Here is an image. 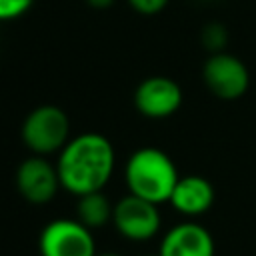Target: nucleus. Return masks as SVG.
Listing matches in <instances>:
<instances>
[{
  "instance_id": "nucleus-17",
  "label": "nucleus",
  "mask_w": 256,
  "mask_h": 256,
  "mask_svg": "<svg viewBox=\"0 0 256 256\" xmlns=\"http://www.w3.org/2000/svg\"><path fill=\"white\" fill-rule=\"evenodd\" d=\"M150 256H160V254H150Z\"/></svg>"
},
{
  "instance_id": "nucleus-9",
  "label": "nucleus",
  "mask_w": 256,
  "mask_h": 256,
  "mask_svg": "<svg viewBox=\"0 0 256 256\" xmlns=\"http://www.w3.org/2000/svg\"><path fill=\"white\" fill-rule=\"evenodd\" d=\"M216 246L212 234L196 222H182L172 226L162 242L160 256H214Z\"/></svg>"
},
{
  "instance_id": "nucleus-6",
  "label": "nucleus",
  "mask_w": 256,
  "mask_h": 256,
  "mask_svg": "<svg viewBox=\"0 0 256 256\" xmlns=\"http://www.w3.org/2000/svg\"><path fill=\"white\" fill-rule=\"evenodd\" d=\"M202 76L208 90L222 100L240 98L250 84V74L244 62L228 52L210 54V58L204 62Z\"/></svg>"
},
{
  "instance_id": "nucleus-12",
  "label": "nucleus",
  "mask_w": 256,
  "mask_h": 256,
  "mask_svg": "<svg viewBox=\"0 0 256 256\" xmlns=\"http://www.w3.org/2000/svg\"><path fill=\"white\" fill-rule=\"evenodd\" d=\"M200 40L206 46V50H210L212 54L224 52V46L228 44V32L220 22H210V24L204 26V30L200 34Z\"/></svg>"
},
{
  "instance_id": "nucleus-7",
  "label": "nucleus",
  "mask_w": 256,
  "mask_h": 256,
  "mask_svg": "<svg viewBox=\"0 0 256 256\" xmlns=\"http://www.w3.org/2000/svg\"><path fill=\"white\" fill-rule=\"evenodd\" d=\"M58 168L44 156H30L20 162L16 170V188L20 196L30 204H48L60 188Z\"/></svg>"
},
{
  "instance_id": "nucleus-16",
  "label": "nucleus",
  "mask_w": 256,
  "mask_h": 256,
  "mask_svg": "<svg viewBox=\"0 0 256 256\" xmlns=\"http://www.w3.org/2000/svg\"><path fill=\"white\" fill-rule=\"evenodd\" d=\"M96 256H120V254H112V252H104V254H96Z\"/></svg>"
},
{
  "instance_id": "nucleus-10",
  "label": "nucleus",
  "mask_w": 256,
  "mask_h": 256,
  "mask_svg": "<svg viewBox=\"0 0 256 256\" xmlns=\"http://www.w3.org/2000/svg\"><path fill=\"white\" fill-rule=\"evenodd\" d=\"M168 202L180 214L198 216V214H204L214 204V188L206 178L190 174V176L178 178Z\"/></svg>"
},
{
  "instance_id": "nucleus-3",
  "label": "nucleus",
  "mask_w": 256,
  "mask_h": 256,
  "mask_svg": "<svg viewBox=\"0 0 256 256\" xmlns=\"http://www.w3.org/2000/svg\"><path fill=\"white\" fill-rule=\"evenodd\" d=\"M70 120L66 112L54 104L34 108L22 124V142L38 156L62 150L68 144Z\"/></svg>"
},
{
  "instance_id": "nucleus-11",
  "label": "nucleus",
  "mask_w": 256,
  "mask_h": 256,
  "mask_svg": "<svg viewBox=\"0 0 256 256\" xmlns=\"http://www.w3.org/2000/svg\"><path fill=\"white\" fill-rule=\"evenodd\" d=\"M112 212H114V206L110 204V200L106 198V194L102 190L78 196L76 220H80L90 230L106 226L112 220Z\"/></svg>"
},
{
  "instance_id": "nucleus-1",
  "label": "nucleus",
  "mask_w": 256,
  "mask_h": 256,
  "mask_svg": "<svg viewBox=\"0 0 256 256\" xmlns=\"http://www.w3.org/2000/svg\"><path fill=\"white\" fill-rule=\"evenodd\" d=\"M114 148L96 132H84L60 150L56 168L62 188L74 196L102 190L114 172Z\"/></svg>"
},
{
  "instance_id": "nucleus-13",
  "label": "nucleus",
  "mask_w": 256,
  "mask_h": 256,
  "mask_svg": "<svg viewBox=\"0 0 256 256\" xmlns=\"http://www.w3.org/2000/svg\"><path fill=\"white\" fill-rule=\"evenodd\" d=\"M34 0H0V22L4 20H14L28 12Z\"/></svg>"
},
{
  "instance_id": "nucleus-2",
  "label": "nucleus",
  "mask_w": 256,
  "mask_h": 256,
  "mask_svg": "<svg viewBox=\"0 0 256 256\" xmlns=\"http://www.w3.org/2000/svg\"><path fill=\"white\" fill-rule=\"evenodd\" d=\"M124 178L130 194L150 200L154 204H162L170 200L180 176L172 158L166 152L146 146L136 150L128 158Z\"/></svg>"
},
{
  "instance_id": "nucleus-8",
  "label": "nucleus",
  "mask_w": 256,
  "mask_h": 256,
  "mask_svg": "<svg viewBox=\"0 0 256 256\" xmlns=\"http://www.w3.org/2000/svg\"><path fill=\"white\" fill-rule=\"evenodd\" d=\"M182 104L180 86L168 76H150L134 92V106L146 118H168Z\"/></svg>"
},
{
  "instance_id": "nucleus-14",
  "label": "nucleus",
  "mask_w": 256,
  "mask_h": 256,
  "mask_svg": "<svg viewBox=\"0 0 256 256\" xmlns=\"http://www.w3.org/2000/svg\"><path fill=\"white\" fill-rule=\"evenodd\" d=\"M128 2H130V6H132L136 12H140V14H144V16L156 14V12H160V10L168 4V0H128Z\"/></svg>"
},
{
  "instance_id": "nucleus-5",
  "label": "nucleus",
  "mask_w": 256,
  "mask_h": 256,
  "mask_svg": "<svg viewBox=\"0 0 256 256\" xmlns=\"http://www.w3.org/2000/svg\"><path fill=\"white\" fill-rule=\"evenodd\" d=\"M112 222L118 234L132 242H144L154 238L162 224L158 204L134 194L124 196L114 204Z\"/></svg>"
},
{
  "instance_id": "nucleus-4",
  "label": "nucleus",
  "mask_w": 256,
  "mask_h": 256,
  "mask_svg": "<svg viewBox=\"0 0 256 256\" xmlns=\"http://www.w3.org/2000/svg\"><path fill=\"white\" fill-rule=\"evenodd\" d=\"M38 250L40 256H96V242L80 220L58 218L42 228Z\"/></svg>"
},
{
  "instance_id": "nucleus-15",
  "label": "nucleus",
  "mask_w": 256,
  "mask_h": 256,
  "mask_svg": "<svg viewBox=\"0 0 256 256\" xmlns=\"http://www.w3.org/2000/svg\"><path fill=\"white\" fill-rule=\"evenodd\" d=\"M86 2H88V6H92L96 10H104V8H110L116 0H86Z\"/></svg>"
}]
</instances>
